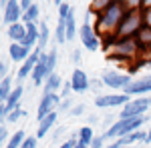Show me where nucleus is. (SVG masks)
I'll list each match as a JSON object with an SVG mask.
<instances>
[{"label": "nucleus", "mask_w": 151, "mask_h": 148, "mask_svg": "<svg viewBox=\"0 0 151 148\" xmlns=\"http://www.w3.org/2000/svg\"><path fill=\"white\" fill-rule=\"evenodd\" d=\"M77 36V22H75V12H70L67 18V42H70Z\"/></svg>", "instance_id": "nucleus-25"}, {"label": "nucleus", "mask_w": 151, "mask_h": 148, "mask_svg": "<svg viewBox=\"0 0 151 148\" xmlns=\"http://www.w3.org/2000/svg\"><path fill=\"white\" fill-rule=\"evenodd\" d=\"M24 116H26V110L18 106L16 110H12V112L8 114V118H6V120H8V122H18V120H20V118H24Z\"/></svg>", "instance_id": "nucleus-28"}, {"label": "nucleus", "mask_w": 151, "mask_h": 148, "mask_svg": "<svg viewBox=\"0 0 151 148\" xmlns=\"http://www.w3.org/2000/svg\"><path fill=\"white\" fill-rule=\"evenodd\" d=\"M145 120H147V116H139V118H117L115 124L105 130L103 138H105V140L115 138V140H117V138L129 136V134H133V132L141 130V126L145 124Z\"/></svg>", "instance_id": "nucleus-4"}, {"label": "nucleus", "mask_w": 151, "mask_h": 148, "mask_svg": "<svg viewBox=\"0 0 151 148\" xmlns=\"http://www.w3.org/2000/svg\"><path fill=\"white\" fill-rule=\"evenodd\" d=\"M2 20H4L6 26L22 22V8H20V2H16V0L2 2Z\"/></svg>", "instance_id": "nucleus-9"}, {"label": "nucleus", "mask_w": 151, "mask_h": 148, "mask_svg": "<svg viewBox=\"0 0 151 148\" xmlns=\"http://www.w3.org/2000/svg\"><path fill=\"white\" fill-rule=\"evenodd\" d=\"M147 142H151V128H149V132H147Z\"/></svg>", "instance_id": "nucleus-38"}, {"label": "nucleus", "mask_w": 151, "mask_h": 148, "mask_svg": "<svg viewBox=\"0 0 151 148\" xmlns=\"http://www.w3.org/2000/svg\"><path fill=\"white\" fill-rule=\"evenodd\" d=\"M125 94H151V76H143V78H135L127 86Z\"/></svg>", "instance_id": "nucleus-14"}, {"label": "nucleus", "mask_w": 151, "mask_h": 148, "mask_svg": "<svg viewBox=\"0 0 151 148\" xmlns=\"http://www.w3.org/2000/svg\"><path fill=\"white\" fill-rule=\"evenodd\" d=\"M47 58H48V52H42L40 50V56H38V64H36L35 72H32V84L35 86H45V82L47 78L50 76V72H48V66H47Z\"/></svg>", "instance_id": "nucleus-11"}, {"label": "nucleus", "mask_w": 151, "mask_h": 148, "mask_svg": "<svg viewBox=\"0 0 151 148\" xmlns=\"http://www.w3.org/2000/svg\"><path fill=\"white\" fill-rule=\"evenodd\" d=\"M77 144H79V136H75V134H73V138L65 140V142H63L58 148H77Z\"/></svg>", "instance_id": "nucleus-31"}, {"label": "nucleus", "mask_w": 151, "mask_h": 148, "mask_svg": "<svg viewBox=\"0 0 151 148\" xmlns=\"http://www.w3.org/2000/svg\"><path fill=\"white\" fill-rule=\"evenodd\" d=\"M147 68H149V70H151V62H149V64H147Z\"/></svg>", "instance_id": "nucleus-40"}, {"label": "nucleus", "mask_w": 151, "mask_h": 148, "mask_svg": "<svg viewBox=\"0 0 151 148\" xmlns=\"http://www.w3.org/2000/svg\"><path fill=\"white\" fill-rule=\"evenodd\" d=\"M24 140H26V136H24V130H16V132H14V134L10 136L8 144H6L4 148H20Z\"/></svg>", "instance_id": "nucleus-24"}, {"label": "nucleus", "mask_w": 151, "mask_h": 148, "mask_svg": "<svg viewBox=\"0 0 151 148\" xmlns=\"http://www.w3.org/2000/svg\"><path fill=\"white\" fill-rule=\"evenodd\" d=\"M131 102L129 94H99L95 98V106L97 108H115V106H125Z\"/></svg>", "instance_id": "nucleus-10"}, {"label": "nucleus", "mask_w": 151, "mask_h": 148, "mask_svg": "<svg viewBox=\"0 0 151 148\" xmlns=\"http://www.w3.org/2000/svg\"><path fill=\"white\" fill-rule=\"evenodd\" d=\"M109 2H111V0H97V2H91V4H89V10L93 12L95 16H99V14L109 6Z\"/></svg>", "instance_id": "nucleus-26"}, {"label": "nucleus", "mask_w": 151, "mask_h": 148, "mask_svg": "<svg viewBox=\"0 0 151 148\" xmlns=\"http://www.w3.org/2000/svg\"><path fill=\"white\" fill-rule=\"evenodd\" d=\"M22 22L24 24H40L42 22V20H40V8H38L36 4H32V8L22 14Z\"/></svg>", "instance_id": "nucleus-20"}, {"label": "nucleus", "mask_w": 151, "mask_h": 148, "mask_svg": "<svg viewBox=\"0 0 151 148\" xmlns=\"http://www.w3.org/2000/svg\"><path fill=\"white\" fill-rule=\"evenodd\" d=\"M6 34H8V38H10V42H16V44H20L24 38H26V24H24V22L12 24V26H8Z\"/></svg>", "instance_id": "nucleus-16"}, {"label": "nucleus", "mask_w": 151, "mask_h": 148, "mask_svg": "<svg viewBox=\"0 0 151 148\" xmlns=\"http://www.w3.org/2000/svg\"><path fill=\"white\" fill-rule=\"evenodd\" d=\"M60 102H63V100H60V94H42V96H40V102H38V112H36L38 122L45 120L47 116L57 112Z\"/></svg>", "instance_id": "nucleus-7"}, {"label": "nucleus", "mask_w": 151, "mask_h": 148, "mask_svg": "<svg viewBox=\"0 0 151 148\" xmlns=\"http://www.w3.org/2000/svg\"><path fill=\"white\" fill-rule=\"evenodd\" d=\"M145 28V20H143V0L137 8H131L127 10V14L123 16V20L119 24L115 32L117 40H123V38H137L141 30Z\"/></svg>", "instance_id": "nucleus-2"}, {"label": "nucleus", "mask_w": 151, "mask_h": 148, "mask_svg": "<svg viewBox=\"0 0 151 148\" xmlns=\"http://www.w3.org/2000/svg\"><path fill=\"white\" fill-rule=\"evenodd\" d=\"M137 44H139V52L141 50L143 52H151V28L149 26H145L137 34Z\"/></svg>", "instance_id": "nucleus-18"}, {"label": "nucleus", "mask_w": 151, "mask_h": 148, "mask_svg": "<svg viewBox=\"0 0 151 148\" xmlns=\"http://www.w3.org/2000/svg\"><path fill=\"white\" fill-rule=\"evenodd\" d=\"M77 148H89V146H85V144H81V142H79V144H77Z\"/></svg>", "instance_id": "nucleus-39"}, {"label": "nucleus", "mask_w": 151, "mask_h": 148, "mask_svg": "<svg viewBox=\"0 0 151 148\" xmlns=\"http://www.w3.org/2000/svg\"><path fill=\"white\" fill-rule=\"evenodd\" d=\"M101 82H103L105 86H109V88H115V90H127V86L133 82V80L129 78V74L125 72H119V70H107L103 72V76H101Z\"/></svg>", "instance_id": "nucleus-6"}, {"label": "nucleus", "mask_w": 151, "mask_h": 148, "mask_svg": "<svg viewBox=\"0 0 151 148\" xmlns=\"http://www.w3.org/2000/svg\"><path fill=\"white\" fill-rule=\"evenodd\" d=\"M8 54H10V60H12V62H26V60L30 58V54H32V50L24 48L22 44L10 42V46H8Z\"/></svg>", "instance_id": "nucleus-15"}, {"label": "nucleus", "mask_w": 151, "mask_h": 148, "mask_svg": "<svg viewBox=\"0 0 151 148\" xmlns=\"http://www.w3.org/2000/svg\"><path fill=\"white\" fill-rule=\"evenodd\" d=\"M69 108L73 110V106H70V100H69V98H65V100L60 102V106H58V110H63V112H67Z\"/></svg>", "instance_id": "nucleus-35"}, {"label": "nucleus", "mask_w": 151, "mask_h": 148, "mask_svg": "<svg viewBox=\"0 0 151 148\" xmlns=\"http://www.w3.org/2000/svg\"><path fill=\"white\" fill-rule=\"evenodd\" d=\"M57 62H58V54H57V48L48 50V58H47V66H48V72L52 74L55 68H57Z\"/></svg>", "instance_id": "nucleus-27"}, {"label": "nucleus", "mask_w": 151, "mask_h": 148, "mask_svg": "<svg viewBox=\"0 0 151 148\" xmlns=\"http://www.w3.org/2000/svg\"><path fill=\"white\" fill-rule=\"evenodd\" d=\"M127 14V8H125V2L121 0H111L109 2V6L105 8L97 18H95V30H97V34L103 36L105 42H109V40H115V32L117 28H119V24L123 20V16Z\"/></svg>", "instance_id": "nucleus-1"}, {"label": "nucleus", "mask_w": 151, "mask_h": 148, "mask_svg": "<svg viewBox=\"0 0 151 148\" xmlns=\"http://www.w3.org/2000/svg\"><path fill=\"white\" fill-rule=\"evenodd\" d=\"M6 138H8V130H6V126L2 124V126H0V140L6 142Z\"/></svg>", "instance_id": "nucleus-36"}, {"label": "nucleus", "mask_w": 151, "mask_h": 148, "mask_svg": "<svg viewBox=\"0 0 151 148\" xmlns=\"http://www.w3.org/2000/svg\"><path fill=\"white\" fill-rule=\"evenodd\" d=\"M36 146H38V138L36 136H26V140L22 142L20 148H36Z\"/></svg>", "instance_id": "nucleus-30"}, {"label": "nucleus", "mask_w": 151, "mask_h": 148, "mask_svg": "<svg viewBox=\"0 0 151 148\" xmlns=\"http://www.w3.org/2000/svg\"><path fill=\"white\" fill-rule=\"evenodd\" d=\"M38 28H40V34H38V48L36 50H42L45 52V48L48 44V38H50V30H48V24L45 20L38 24Z\"/></svg>", "instance_id": "nucleus-22"}, {"label": "nucleus", "mask_w": 151, "mask_h": 148, "mask_svg": "<svg viewBox=\"0 0 151 148\" xmlns=\"http://www.w3.org/2000/svg\"><path fill=\"white\" fill-rule=\"evenodd\" d=\"M151 108V98L149 96H137L135 100L123 106V110L119 112V118H139L145 116V112Z\"/></svg>", "instance_id": "nucleus-5"}, {"label": "nucleus", "mask_w": 151, "mask_h": 148, "mask_svg": "<svg viewBox=\"0 0 151 148\" xmlns=\"http://www.w3.org/2000/svg\"><path fill=\"white\" fill-rule=\"evenodd\" d=\"M79 36H81L83 46L89 52H97L101 48V38H99V34H97L93 24H83L81 28H79Z\"/></svg>", "instance_id": "nucleus-8"}, {"label": "nucleus", "mask_w": 151, "mask_h": 148, "mask_svg": "<svg viewBox=\"0 0 151 148\" xmlns=\"http://www.w3.org/2000/svg\"><path fill=\"white\" fill-rule=\"evenodd\" d=\"M70 58H73V62H81V50H73Z\"/></svg>", "instance_id": "nucleus-37"}, {"label": "nucleus", "mask_w": 151, "mask_h": 148, "mask_svg": "<svg viewBox=\"0 0 151 148\" xmlns=\"http://www.w3.org/2000/svg\"><path fill=\"white\" fill-rule=\"evenodd\" d=\"M85 110H87V106H85V104H77V106H73L70 114H73V116H83Z\"/></svg>", "instance_id": "nucleus-33"}, {"label": "nucleus", "mask_w": 151, "mask_h": 148, "mask_svg": "<svg viewBox=\"0 0 151 148\" xmlns=\"http://www.w3.org/2000/svg\"><path fill=\"white\" fill-rule=\"evenodd\" d=\"M143 20H145V26L151 28V0L143 2Z\"/></svg>", "instance_id": "nucleus-29"}, {"label": "nucleus", "mask_w": 151, "mask_h": 148, "mask_svg": "<svg viewBox=\"0 0 151 148\" xmlns=\"http://www.w3.org/2000/svg\"><path fill=\"white\" fill-rule=\"evenodd\" d=\"M103 50L107 52L109 60H133L139 54L137 38H123V40H109L105 42Z\"/></svg>", "instance_id": "nucleus-3"}, {"label": "nucleus", "mask_w": 151, "mask_h": 148, "mask_svg": "<svg viewBox=\"0 0 151 148\" xmlns=\"http://www.w3.org/2000/svg\"><path fill=\"white\" fill-rule=\"evenodd\" d=\"M69 82H70V86H73V92H77V94L87 92V90H89V86H91V80H89V76H87V72H83L81 68L73 70Z\"/></svg>", "instance_id": "nucleus-12"}, {"label": "nucleus", "mask_w": 151, "mask_h": 148, "mask_svg": "<svg viewBox=\"0 0 151 148\" xmlns=\"http://www.w3.org/2000/svg\"><path fill=\"white\" fill-rule=\"evenodd\" d=\"M38 56H40V50H32L30 58H28L26 62H22V64H20V68H18V72H16V80H20V82H22L24 78L32 76L36 64H38Z\"/></svg>", "instance_id": "nucleus-13"}, {"label": "nucleus", "mask_w": 151, "mask_h": 148, "mask_svg": "<svg viewBox=\"0 0 151 148\" xmlns=\"http://www.w3.org/2000/svg\"><path fill=\"white\" fill-rule=\"evenodd\" d=\"M70 92H73V86H70V82H65V86H63V90H60V98L65 100V98H69Z\"/></svg>", "instance_id": "nucleus-32"}, {"label": "nucleus", "mask_w": 151, "mask_h": 148, "mask_svg": "<svg viewBox=\"0 0 151 148\" xmlns=\"http://www.w3.org/2000/svg\"><path fill=\"white\" fill-rule=\"evenodd\" d=\"M55 122H57V112L50 114V116H47L45 120H40L38 122V128H36V138H42L48 134V130L55 126Z\"/></svg>", "instance_id": "nucleus-19"}, {"label": "nucleus", "mask_w": 151, "mask_h": 148, "mask_svg": "<svg viewBox=\"0 0 151 148\" xmlns=\"http://www.w3.org/2000/svg\"><path fill=\"white\" fill-rule=\"evenodd\" d=\"M63 78L58 76L57 72H52L50 76L47 78V82H45V94H58V92L63 90Z\"/></svg>", "instance_id": "nucleus-17"}, {"label": "nucleus", "mask_w": 151, "mask_h": 148, "mask_svg": "<svg viewBox=\"0 0 151 148\" xmlns=\"http://www.w3.org/2000/svg\"><path fill=\"white\" fill-rule=\"evenodd\" d=\"M77 136H79V142H81V144H85V146H89V148H91V144H93L95 138H97L93 134V128H91V126H83Z\"/></svg>", "instance_id": "nucleus-21"}, {"label": "nucleus", "mask_w": 151, "mask_h": 148, "mask_svg": "<svg viewBox=\"0 0 151 148\" xmlns=\"http://www.w3.org/2000/svg\"><path fill=\"white\" fill-rule=\"evenodd\" d=\"M0 76H2V78H8V62H6V60L0 62Z\"/></svg>", "instance_id": "nucleus-34"}, {"label": "nucleus", "mask_w": 151, "mask_h": 148, "mask_svg": "<svg viewBox=\"0 0 151 148\" xmlns=\"http://www.w3.org/2000/svg\"><path fill=\"white\" fill-rule=\"evenodd\" d=\"M12 78L8 76V78H2V82H0V102L2 104H6V100L10 98V94H12Z\"/></svg>", "instance_id": "nucleus-23"}]
</instances>
